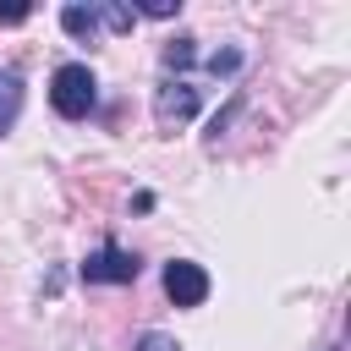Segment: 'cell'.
I'll list each match as a JSON object with an SVG mask.
<instances>
[{
	"mask_svg": "<svg viewBox=\"0 0 351 351\" xmlns=\"http://www.w3.org/2000/svg\"><path fill=\"white\" fill-rule=\"evenodd\" d=\"M49 104H55L60 121H88V115L99 110V77L88 71V60L55 66V77H49Z\"/></svg>",
	"mask_w": 351,
	"mask_h": 351,
	"instance_id": "obj_1",
	"label": "cell"
},
{
	"mask_svg": "<svg viewBox=\"0 0 351 351\" xmlns=\"http://www.w3.org/2000/svg\"><path fill=\"white\" fill-rule=\"evenodd\" d=\"M82 285H132L137 274H143V258L137 252H126L121 241H99L88 258H82Z\"/></svg>",
	"mask_w": 351,
	"mask_h": 351,
	"instance_id": "obj_2",
	"label": "cell"
},
{
	"mask_svg": "<svg viewBox=\"0 0 351 351\" xmlns=\"http://www.w3.org/2000/svg\"><path fill=\"white\" fill-rule=\"evenodd\" d=\"M197 110H203V88H192L186 77H165V82H159V93H154V121H159V132L186 126Z\"/></svg>",
	"mask_w": 351,
	"mask_h": 351,
	"instance_id": "obj_3",
	"label": "cell"
},
{
	"mask_svg": "<svg viewBox=\"0 0 351 351\" xmlns=\"http://www.w3.org/2000/svg\"><path fill=\"white\" fill-rule=\"evenodd\" d=\"M159 280H165V296H170L176 307H203V302H208V291H214L208 269H203V263H192V258H170Z\"/></svg>",
	"mask_w": 351,
	"mask_h": 351,
	"instance_id": "obj_4",
	"label": "cell"
},
{
	"mask_svg": "<svg viewBox=\"0 0 351 351\" xmlns=\"http://www.w3.org/2000/svg\"><path fill=\"white\" fill-rule=\"evenodd\" d=\"M22 99H27V88H22V71L0 66V137L16 126V115H22Z\"/></svg>",
	"mask_w": 351,
	"mask_h": 351,
	"instance_id": "obj_5",
	"label": "cell"
},
{
	"mask_svg": "<svg viewBox=\"0 0 351 351\" xmlns=\"http://www.w3.org/2000/svg\"><path fill=\"white\" fill-rule=\"evenodd\" d=\"M60 27L71 38H93L99 33V5H60Z\"/></svg>",
	"mask_w": 351,
	"mask_h": 351,
	"instance_id": "obj_6",
	"label": "cell"
},
{
	"mask_svg": "<svg viewBox=\"0 0 351 351\" xmlns=\"http://www.w3.org/2000/svg\"><path fill=\"white\" fill-rule=\"evenodd\" d=\"M99 27H110V33H132V27H137V11L121 5V0H104V5H99Z\"/></svg>",
	"mask_w": 351,
	"mask_h": 351,
	"instance_id": "obj_7",
	"label": "cell"
},
{
	"mask_svg": "<svg viewBox=\"0 0 351 351\" xmlns=\"http://www.w3.org/2000/svg\"><path fill=\"white\" fill-rule=\"evenodd\" d=\"M132 351H181V340H176V335H165V329H143Z\"/></svg>",
	"mask_w": 351,
	"mask_h": 351,
	"instance_id": "obj_8",
	"label": "cell"
},
{
	"mask_svg": "<svg viewBox=\"0 0 351 351\" xmlns=\"http://www.w3.org/2000/svg\"><path fill=\"white\" fill-rule=\"evenodd\" d=\"M192 44H197V38H176V44L165 49V66H170V71H181V66H192V60H197V49H192Z\"/></svg>",
	"mask_w": 351,
	"mask_h": 351,
	"instance_id": "obj_9",
	"label": "cell"
},
{
	"mask_svg": "<svg viewBox=\"0 0 351 351\" xmlns=\"http://www.w3.org/2000/svg\"><path fill=\"white\" fill-rule=\"evenodd\" d=\"M241 60H247V55H241V49H219V55H208V60H203V66H208V71H214V77H230V71H241Z\"/></svg>",
	"mask_w": 351,
	"mask_h": 351,
	"instance_id": "obj_10",
	"label": "cell"
},
{
	"mask_svg": "<svg viewBox=\"0 0 351 351\" xmlns=\"http://www.w3.org/2000/svg\"><path fill=\"white\" fill-rule=\"evenodd\" d=\"M132 11H137V16H159V22H170V16L181 11V0H176V5H170V0H154V5H132Z\"/></svg>",
	"mask_w": 351,
	"mask_h": 351,
	"instance_id": "obj_11",
	"label": "cell"
},
{
	"mask_svg": "<svg viewBox=\"0 0 351 351\" xmlns=\"http://www.w3.org/2000/svg\"><path fill=\"white\" fill-rule=\"evenodd\" d=\"M27 16H33V5H0V27H16Z\"/></svg>",
	"mask_w": 351,
	"mask_h": 351,
	"instance_id": "obj_12",
	"label": "cell"
}]
</instances>
